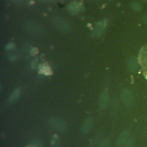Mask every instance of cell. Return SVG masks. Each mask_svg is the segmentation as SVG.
Wrapping results in <instances>:
<instances>
[{
    "label": "cell",
    "mask_w": 147,
    "mask_h": 147,
    "mask_svg": "<svg viewBox=\"0 0 147 147\" xmlns=\"http://www.w3.org/2000/svg\"><path fill=\"white\" fill-rule=\"evenodd\" d=\"M49 124L52 128L59 131H64L67 129V125L64 121L57 117L50 118L49 119Z\"/></svg>",
    "instance_id": "obj_1"
},
{
    "label": "cell",
    "mask_w": 147,
    "mask_h": 147,
    "mask_svg": "<svg viewBox=\"0 0 147 147\" xmlns=\"http://www.w3.org/2000/svg\"><path fill=\"white\" fill-rule=\"evenodd\" d=\"M138 60L141 67L145 70L144 74L147 76V45L140 51Z\"/></svg>",
    "instance_id": "obj_2"
},
{
    "label": "cell",
    "mask_w": 147,
    "mask_h": 147,
    "mask_svg": "<svg viewBox=\"0 0 147 147\" xmlns=\"http://www.w3.org/2000/svg\"><path fill=\"white\" fill-rule=\"evenodd\" d=\"M121 98L123 102L127 106H131L133 103V96L128 89H124L122 91Z\"/></svg>",
    "instance_id": "obj_3"
},
{
    "label": "cell",
    "mask_w": 147,
    "mask_h": 147,
    "mask_svg": "<svg viewBox=\"0 0 147 147\" xmlns=\"http://www.w3.org/2000/svg\"><path fill=\"white\" fill-rule=\"evenodd\" d=\"M109 95L107 91H103L99 97V105L102 109H105L109 103Z\"/></svg>",
    "instance_id": "obj_4"
},
{
    "label": "cell",
    "mask_w": 147,
    "mask_h": 147,
    "mask_svg": "<svg viewBox=\"0 0 147 147\" xmlns=\"http://www.w3.org/2000/svg\"><path fill=\"white\" fill-rule=\"evenodd\" d=\"M93 121L92 119L90 117L87 118L83 122L82 127L81 131L83 134H86L90 131L92 126Z\"/></svg>",
    "instance_id": "obj_5"
},
{
    "label": "cell",
    "mask_w": 147,
    "mask_h": 147,
    "mask_svg": "<svg viewBox=\"0 0 147 147\" xmlns=\"http://www.w3.org/2000/svg\"><path fill=\"white\" fill-rule=\"evenodd\" d=\"M129 133L127 130H123L122 131L121 134L119 135L117 140V145L118 147L122 146L123 144L127 141V140L129 138Z\"/></svg>",
    "instance_id": "obj_6"
},
{
    "label": "cell",
    "mask_w": 147,
    "mask_h": 147,
    "mask_svg": "<svg viewBox=\"0 0 147 147\" xmlns=\"http://www.w3.org/2000/svg\"><path fill=\"white\" fill-rule=\"evenodd\" d=\"M20 94H21L20 89L15 90L9 96V99H8V102L9 103H14L19 98Z\"/></svg>",
    "instance_id": "obj_7"
},
{
    "label": "cell",
    "mask_w": 147,
    "mask_h": 147,
    "mask_svg": "<svg viewBox=\"0 0 147 147\" xmlns=\"http://www.w3.org/2000/svg\"><path fill=\"white\" fill-rule=\"evenodd\" d=\"M129 69L131 72H135L138 68V62L136 59H132L129 64Z\"/></svg>",
    "instance_id": "obj_8"
},
{
    "label": "cell",
    "mask_w": 147,
    "mask_h": 147,
    "mask_svg": "<svg viewBox=\"0 0 147 147\" xmlns=\"http://www.w3.org/2000/svg\"><path fill=\"white\" fill-rule=\"evenodd\" d=\"M110 144V140L108 138H105L99 144L98 147H109Z\"/></svg>",
    "instance_id": "obj_9"
},
{
    "label": "cell",
    "mask_w": 147,
    "mask_h": 147,
    "mask_svg": "<svg viewBox=\"0 0 147 147\" xmlns=\"http://www.w3.org/2000/svg\"><path fill=\"white\" fill-rule=\"evenodd\" d=\"M134 140L133 137L129 138L127 141L123 144L122 147H134Z\"/></svg>",
    "instance_id": "obj_10"
},
{
    "label": "cell",
    "mask_w": 147,
    "mask_h": 147,
    "mask_svg": "<svg viewBox=\"0 0 147 147\" xmlns=\"http://www.w3.org/2000/svg\"><path fill=\"white\" fill-rule=\"evenodd\" d=\"M51 144L53 147H56L59 144V138L57 136L54 135L51 141Z\"/></svg>",
    "instance_id": "obj_11"
},
{
    "label": "cell",
    "mask_w": 147,
    "mask_h": 147,
    "mask_svg": "<svg viewBox=\"0 0 147 147\" xmlns=\"http://www.w3.org/2000/svg\"><path fill=\"white\" fill-rule=\"evenodd\" d=\"M133 8L136 10H140L141 9V6L140 5V4L138 3H134L133 4Z\"/></svg>",
    "instance_id": "obj_12"
},
{
    "label": "cell",
    "mask_w": 147,
    "mask_h": 147,
    "mask_svg": "<svg viewBox=\"0 0 147 147\" xmlns=\"http://www.w3.org/2000/svg\"><path fill=\"white\" fill-rule=\"evenodd\" d=\"M146 119H147V115H146Z\"/></svg>",
    "instance_id": "obj_13"
},
{
    "label": "cell",
    "mask_w": 147,
    "mask_h": 147,
    "mask_svg": "<svg viewBox=\"0 0 147 147\" xmlns=\"http://www.w3.org/2000/svg\"><path fill=\"white\" fill-rule=\"evenodd\" d=\"M144 1H147V0H144Z\"/></svg>",
    "instance_id": "obj_14"
}]
</instances>
